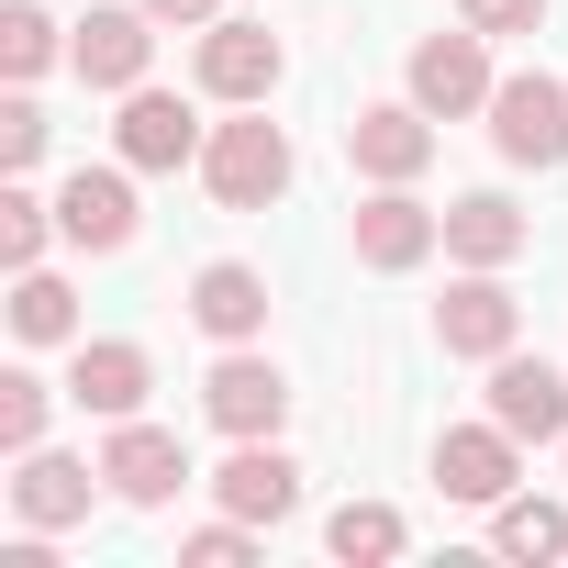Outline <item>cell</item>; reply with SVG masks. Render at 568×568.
Returning <instances> with one entry per match:
<instances>
[{"instance_id": "2e32d148", "label": "cell", "mask_w": 568, "mask_h": 568, "mask_svg": "<svg viewBox=\"0 0 568 568\" xmlns=\"http://www.w3.org/2000/svg\"><path fill=\"white\" fill-rule=\"evenodd\" d=\"M490 424H513L524 446H568V379L546 357H490Z\"/></svg>"}, {"instance_id": "44dd1931", "label": "cell", "mask_w": 568, "mask_h": 568, "mask_svg": "<svg viewBox=\"0 0 568 568\" xmlns=\"http://www.w3.org/2000/svg\"><path fill=\"white\" fill-rule=\"evenodd\" d=\"M490 546L524 557V568H546V557H568V513L535 501V490H513V501H490Z\"/></svg>"}, {"instance_id": "83f0119b", "label": "cell", "mask_w": 568, "mask_h": 568, "mask_svg": "<svg viewBox=\"0 0 568 568\" xmlns=\"http://www.w3.org/2000/svg\"><path fill=\"white\" fill-rule=\"evenodd\" d=\"M457 23L490 34V45H501V34H546V0H457Z\"/></svg>"}, {"instance_id": "8992f818", "label": "cell", "mask_w": 568, "mask_h": 568, "mask_svg": "<svg viewBox=\"0 0 568 568\" xmlns=\"http://www.w3.org/2000/svg\"><path fill=\"white\" fill-rule=\"evenodd\" d=\"M346 168L368 179V190H402V179H424L435 168V112L402 90V101H368L357 123H346Z\"/></svg>"}, {"instance_id": "4fadbf2b", "label": "cell", "mask_w": 568, "mask_h": 568, "mask_svg": "<svg viewBox=\"0 0 568 568\" xmlns=\"http://www.w3.org/2000/svg\"><path fill=\"white\" fill-rule=\"evenodd\" d=\"M201 413L223 435H278L291 424V379H278V357H256V346H223V368L201 379Z\"/></svg>"}, {"instance_id": "8fae6325", "label": "cell", "mask_w": 568, "mask_h": 568, "mask_svg": "<svg viewBox=\"0 0 568 568\" xmlns=\"http://www.w3.org/2000/svg\"><path fill=\"white\" fill-rule=\"evenodd\" d=\"M134 179H145V168H68V190H57V234H68V245H90V256H123V245H134V223H145Z\"/></svg>"}, {"instance_id": "30bf717a", "label": "cell", "mask_w": 568, "mask_h": 568, "mask_svg": "<svg viewBox=\"0 0 568 568\" xmlns=\"http://www.w3.org/2000/svg\"><path fill=\"white\" fill-rule=\"evenodd\" d=\"M435 346H446V357H479V368L524 346V302L501 291V267H468L457 291L435 302Z\"/></svg>"}, {"instance_id": "e0dca14e", "label": "cell", "mask_w": 568, "mask_h": 568, "mask_svg": "<svg viewBox=\"0 0 568 568\" xmlns=\"http://www.w3.org/2000/svg\"><path fill=\"white\" fill-rule=\"evenodd\" d=\"M112 479H101V457H45V446H23V479H12V513L23 524H45V535H68V524H90V501H101Z\"/></svg>"}, {"instance_id": "277c9868", "label": "cell", "mask_w": 568, "mask_h": 568, "mask_svg": "<svg viewBox=\"0 0 568 568\" xmlns=\"http://www.w3.org/2000/svg\"><path fill=\"white\" fill-rule=\"evenodd\" d=\"M190 79H201V101L245 112V101H267L278 79H291V57H278V34H267V23H201V45H190Z\"/></svg>"}, {"instance_id": "d6986e66", "label": "cell", "mask_w": 568, "mask_h": 568, "mask_svg": "<svg viewBox=\"0 0 568 568\" xmlns=\"http://www.w3.org/2000/svg\"><path fill=\"white\" fill-rule=\"evenodd\" d=\"M535 245V223L501 201V190H468V201H446V256L457 267H513Z\"/></svg>"}, {"instance_id": "f1b7e54d", "label": "cell", "mask_w": 568, "mask_h": 568, "mask_svg": "<svg viewBox=\"0 0 568 568\" xmlns=\"http://www.w3.org/2000/svg\"><path fill=\"white\" fill-rule=\"evenodd\" d=\"M156 23H179V34H201V23H223V0H145Z\"/></svg>"}, {"instance_id": "484cf974", "label": "cell", "mask_w": 568, "mask_h": 568, "mask_svg": "<svg viewBox=\"0 0 568 568\" xmlns=\"http://www.w3.org/2000/svg\"><path fill=\"white\" fill-rule=\"evenodd\" d=\"M45 413H57V390H45L34 368L0 379V446H12V457H23V446H45Z\"/></svg>"}, {"instance_id": "7c38bea8", "label": "cell", "mask_w": 568, "mask_h": 568, "mask_svg": "<svg viewBox=\"0 0 568 568\" xmlns=\"http://www.w3.org/2000/svg\"><path fill=\"white\" fill-rule=\"evenodd\" d=\"M212 501L245 524H291L302 513V457H278V435H234V457L212 468Z\"/></svg>"}, {"instance_id": "603a6c76", "label": "cell", "mask_w": 568, "mask_h": 568, "mask_svg": "<svg viewBox=\"0 0 568 568\" xmlns=\"http://www.w3.org/2000/svg\"><path fill=\"white\" fill-rule=\"evenodd\" d=\"M324 546H335L346 568H379V557H402V546H413V524H402L390 501H346V513L324 524Z\"/></svg>"}, {"instance_id": "9c48e42d", "label": "cell", "mask_w": 568, "mask_h": 568, "mask_svg": "<svg viewBox=\"0 0 568 568\" xmlns=\"http://www.w3.org/2000/svg\"><path fill=\"white\" fill-rule=\"evenodd\" d=\"M513 479H524V435H513V424L479 413V424H446V435H435V490H446V501H479V513H490V501H513Z\"/></svg>"}, {"instance_id": "4316f807", "label": "cell", "mask_w": 568, "mask_h": 568, "mask_svg": "<svg viewBox=\"0 0 568 568\" xmlns=\"http://www.w3.org/2000/svg\"><path fill=\"white\" fill-rule=\"evenodd\" d=\"M179 557H190V568H245V557H256V524H245V513H223V524L179 535Z\"/></svg>"}, {"instance_id": "9a60e30c", "label": "cell", "mask_w": 568, "mask_h": 568, "mask_svg": "<svg viewBox=\"0 0 568 568\" xmlns=\"http://www.w3.org/2000/svg\"><path fill=\"white\" fill-rule=\"evenodd\" d=\"M101 479H112V501H134V513H156V501H179V479H190V457H179V435L168 424H112V446H101Z\"/></svg>"}, {"instance_id": "7a4b0ae2", "label": "cell", "mask_w": 568, "mask_h": 568, "mask_svg": "<svg viewBox=\"0 0 568 568\" xmlns=\"http://www.w3.org/2000/svg\"><path fill=\"white\" fill-rule=\"evenodd\" d=\"M490 145L513 156V168H568V79H546V68H513L501 90H490Z\"/></svg>"}, {"instance_id": "6da1fadb", "label": "cell", "mask_w": 568, "mask_h": 568, "mask_svg": "<svg viewBox=\"0 0 568 568\" xmlns=\"http://www.w3.org/2000/svg\"><path fill=\"white\" fill-rule=\"evenodd\" d=\"M291 134L267 123V101H245L234 123H212V145H201V190L223 201V212H267V201H291Z\"/></svg>"}, {"instance_id": "cb8c5ba5", "label": "cell", "mask_w": 568, "mask_h": 568, "mask_svg": "<svg viewBox=\"0 0 568 568\" xmlns=\"http://www.w3.org/2000/svg\"><path fill=\"white\" fill-rule=\"evenodd\" d=\"M45 234H57V201H34L12 179V190H0V267H45Z\"/></svg>"}, {"instance_id": "ffe728a7", "label": "cell", "mask_w": 568, "mask_h": 568, "mask_svg": "<svg viewBox=\"0 0 568 568\" xmlns=\"http://www.w3.org/2000/svg\"><path fill=\"white\" fill-rule=\"evenodd\" d=\"M12 335L23 346H79V291L57 267H12Z\"/></svg>"}, {"instance_id": "ac0fdd59", "label": "cell", "mask_w": 568, "mask_h": 568, "mask_svg": "<svg viewBox=\"0 0 568 568\" xmlns=\"http://www.w3.org/2000/svg\"><path fill=\"white\" fill-rule=\"evenodd\" d=\"M190 324H201L212 346H256V335H267V278H256L245 256H212V267L190 278Z\"/></svg>"}, {"instance_id": "5b68a950", "label": "cell", "mask_w": 568, "mask_h": 568, "mask_svg": "<svg viewBox=\"0 0 568 568\" xmlns=\"http://www.w3.org/2000/svg\"><path fill=\"white\" fill-rule=\"evenodd\" d=\"M402 90H413L435 123L490 112V90H501V79H490V34H468V23H457V34H424V45H413V68H402Z\"/></svg>"}, {"instance_id": "3957f363", "label": "cell", "mask_w": 568, "mask_h": 568, "mask_svg": "<svg viewBox=\"0 0 568 568\" xmlns=\"http://www.w3.org/2000/svg\"><path fill=\"white\" fill-rule=\"evenodd\" d=\"M68 68L90 79V90H145V68H156V12L145 0H101L90 23H68Z\"/></svg>"}, {"instance_id": "ba28073f", "label": "cell", "mask_w": 568, "mask_h": 568, "mask_svg": "<svg viewBox=\"0 0 568 568\" xmlns=\"http://www.w3.org/2000/svg\"><path fill=\"white\" fill-rule=\"evenodd\" d=\"M346 234H357V267H379V278H413V267L446 245V212H435V201H413V179H402V190H368Z\"/></svg>"}, {"instance_id": "5bb4252c", "label": "cell", "mask_w": 568, "mask_h": 568, "mask_svg": "<svg viewBox=\"0 0 568 568\" xmlns=\"http://www.w3.org/2000/svg\"><path fill=\"white\" fill-rule=\"evenodd\" d=\"M145 390H156V357L134 346V335H79V357H68V402L79 413H101V424H134L145 413Z\"/></svg>"}, {"instance_id": "7402d4cb", "label": "cell", "mask_w": 568, "mask_h": 568, "mask_svg": "<svg viewBox=\"0 0 568 568\" xmlns=\"http://www.w3.org/2000/svg\"><path fill=\"white\" fill-rule=\"evenodd\" d=\"M57 57H68V23L45 12V0H12V12H0V68H12V90H34Z\"/></svg>"}, {"instance_id": "52a82bcc", "label": "cell", "mask_w": 568, "mask_h": 568, "mask_svg": "<svg viewBox=\"0 0 568 568\" xmlns=\"http://www.w3.org/2000/svg\"><path fill=\"white\" fill-rule=\"evenodd\" d=\"M112 145H123V168H145V179H168V168H201V145H212V123L179 101V90H123V123H112Z\"/></svg>"}, {"instance_id": "d4e9b609", "label": "cell", "mask_w": 568, "mask_h": 568, "mask_svg": "<svg viewBox=\"0 0 568 568\" xmlns=\"http://www.w3.org/2000/svg\"><path fill=\"white\" fill-rule=\"evenodd\" d=\"M45 145H57V123L34 112V90H12V101H0V168L34 179V168H45Z\"/></svg>"}]
</instances>
